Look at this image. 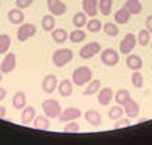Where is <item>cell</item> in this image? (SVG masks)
<instances>
[{
    "mask_svg": "<svg viewBox=\"0 0 152 145\" xmlns=\"http://www.w3.org/2000/svg\"><path fill=\"white\" fill-rule=\"evenodd\" d=\"M72 58H74V52L70 48H59L54 51V54H52V62L58 68L65 67L68 62L72 61Z\"/></svg>",
    "mask_w": 152,
    "mask_h": 145,
    "instance_id": "cell-1",
    "label": "cell"
},
{
    "mask_svg": "<svg viewBox=\"0 0 152 145\" xmlns=\"http://www.w3.org/2000/svg\"><path fill=\"white\" fill-rule=\"evenodd\" d=\"M91 78H93V71L90 67H86V65L75 68L72 72V84L80 86V87L87 84Z\"/></svg>",
    "mask_w": 152,
    "mask_h": 145,
    "instance_id": "cell-2",
    "label": "cell"
},
{
    "mask_svg": "<svg viewBox=\"0 0 152 145\" xmlns=\"http://www.w3.org/2000/svg\"><path fill=\"white\" fill-rule=\"evenodd\" d=\"M42 110L45 113L47 118H58V115L61 113V105L55 99H48V100H44L42 102Z\"/></svg>",
    "mask_w": 152,
    "mask_h": 145,
    "instance_id": "cell-3",
    "label": "cell"
},
{
    "mask_svg": "<svg viewBox=\"0 0 152 145\" xmlns=\"http://www.w3.org/2000/svg\"><path fill=\"white\" fill-rule=\"evenodd\" d=\"M100 60L102 62L107 65V67H115L119 64V61H120V55H119V52H117L116 49L113 48H106L103 51H100Z\"/></svg>",
    "mask_w": 152,
    "mask_h": 145,
    "instance_id": "cell-4",
    "label": "cell"
},
{
    "mask_svg": "<svg viewBox=\"0 0 152 145\" xmlns=\"http://www.w3.org/2000/svg\"><path fill=\"white\" fill-rule=\"evenodd\" d=\"M136 36L133 35V34H126V35L123 36V39H122V42H120V45H119V51H120V54H123V55H128L130 54L133 48L136 47Z\"/></svg>",
    "mask_w": 152,
    "mask_h": 145,
    "instance_id": "cell-5",
    "label": "cell"
},
{
    "mask_svg": "<svg viewBox=\"0 0 152 145\" xmlns=\"http://www.w3.org/2000/svg\"><path fill=\"white\" fill-rule=\"evenodd\" d=\"M100 51H102V45L94 41V42H90V44H86L80 49V57L83 60H90V58H93L94 55L100 54Z\"/></svg>",
    "mask_w": 152,
    "mask_h": 145,
    "instance_id": "cell-6",
    "label": "cell"
},
{
    "mask_svg": "<svg viewBox=\"0 0 152 145\" xmlns=\"http://www.w3.org/2000/svg\"><path fill=\"white\" fill-rule=\"evenodd\" d=\"M35 34H36V26L34 23H20L19 29H18V39L20 42H25L29 38L35 36Z\"/></svg>",
    "mask_w": 152,
    "mask_h": 145,
    "instance_id": "cell-7",
    "label": "cell"
},
{
    "mask_svg": "<svg viewBox=\"0 0 152 145\" xmlns=\"http://www.w3.org/2000/svg\"><path fill=\"white\" fill-rule=\"evenodd\" d=\"M16 68V54L13 52H6L4 58L0 64V72L1 74H7V72H12Z\"/></svg>",
    "mask_w": 152,
    "mask_h": 145,
    "instance_id": "cell-8",
    "label": "cell"
},
{
    "mask_svg": "<svg viewBox=\"0 0 152 145\" xmlns=\"http://www.w3.org/2000/svg\"><path fill=\"white\" fill-rule=\"evenodd\" d=\"M47 4L52 16H62L67 12V4L61 0H47Z\"/></svg>",
    "mask_w": 152,
    "mask_h": 145,
    "instance_id": "cell-9",
    "label": "cell"
},
{
    "mask_svg": "<svg viewBox=\"0 0 152 145\" xmlns=\"http://www.w3.org/2000/svg\"><path fill=\"white\" fill-rule=\"evenodd\" d=\"M80 116H81V110L78 108H67L61 110V113L58 115V119L61 122H71L78 119Z\"/></svg>",
    "mask_w": 152,
    "mask_h": 145,
    "instance_id": "cell-10",
    "label": "cell"
},
{
    "mask_svg": "<svg viewBox=\"0 0 152 145\" xmlns=\"http://www.w3.org/2000/svg\"><path fill=\"white\" fill-rule=\"evenodd\" d=\"M57 86H58V78L54 74H48V75L44 77V80H42V90L45 93H48V94L54 93Z\"/></svg>",
    "mask_w": 152,
    "mask_h": 145,
    "instance_id": "cell-11",
    "label": "cell"
},
{
    "mask_svg": "<svg viewBox=\"0 0 152 145\" xmlns=\"http://www.w3.org/2000/svg\"><path fill=\"white\" fill-rule=\"evenodd\" d=\"M123 106H125V108H123V112H125V115H128L129 119L138 118V115H139V105H138V102H135V100L130 97Z\"/></svg>",
    "mask_w": 152,
    "mask_h": 145,
    "instance_id": "cell-12",
    "label": "cell"
},
{
    "mask_svg": "<svg viewBox=\"0 0 152 145\" xmlns=\"http://www.w3.org/2000/svg\"><path fill=\"white\" fill-rule=\"evenodd\" d=\"M84 118H86V121L88 122L91 126H100L102 125V115L96 110V109H88V110H86L84 112Z\"/></svg>",
    "mask_w": 152,
    "mask_h": 145,
    "instance_id": "cell-13",
    "label": "cell"
},
{
    "mask_svg": "<svg viewBox=\"0 0 152 145\" xmlns=\"http://www.w3.org/2000/svg\"><path fill=\"white\" fill-rule=\"evenodd\" d=\"M97 4H99V0H83V12L90 18H94L99 12Z\"/></svg>",
    "mask_w": 152,
    "mask_h": 145,
    "instance_id": "cell-14",
    "label": "cell"
},
{
    "mask_svg": "<svg viewBox=\"0 0 152 145\" xmlns=\"http://www.w3.org/2000/svg\"><path fill=\"white\" fill-rule=\"evenodd\" d=\"M113 90L110 89V87H104V89H100L99 90V96H97V100H99V103L102 105V106H107L110 102H112V99H113Z\"/></svg>",
    "mask_w": 152,
    "mask_h": 145,
    "instance_id": "cell-15",
    "label": "cell"
},
{
    "mask_svg": "<svg viewBox=\"0 0 152 145\" xmlns=\"http://www.w3.org/2000/svg\"><path fill=\"white\" fill-rule=\"evenodd\" d=\"M142 65H143V61L140 58L138 54H128V58H126V67L130 68V70H133V71H138L142 68Z\"/></svg>",
    "mask_w": 152,
    "mask_h": 145,
    "instance_id": "cell-16",
    "label": "cell"
},
{
    "mask_svg": "<svg viewBox=\"0 0 152 145\" xmlns=\"http://www.w3.org/2000/svg\"><path fill=\"white\" fill-rule=\"evenodd\" d=\"M36 116V109L34 106H25L22 109V115H20V121L23 125H31L34 118Z\"/></svg>",
    "mask_w": 152,
    "mask_h": 145,
    "instance_id": "cell-17",
    "label": "cell"
},
{
    "mask_svg": "<svg viewBox=\"0 0 152 145\" xmlns=\"http://www.w3.org/2000/svg\"><path fill=\"white\" fill-rule=\"evenodd\" d=\"M123 9H126L130 15H139L142 12V3L139 0H126Z\"/></svg>",
    "mask_w": 152,
    "mask_h": 145,
    "instance_id": "cell-18",
    "label": "cell"
},
{
    "mask_svg": "<svg viewBox=\"0 0 152 145\" xmlns=\"http://www.w3.org/2000/svg\"><path fill=\"white\" fill-rule=\"evenodd\" d=\"M7 19L13 25H20V23H23L25 15L20 9H12V10H9V13H7Z\"/></svg>",
    "mask_w": 152,
    "mask_h": 145,
    "instance_id": "cell-19",
    "label": "cell"
},
{
    "mask_svg": "<svg viewBox=\"0 0 152 145\" xmlns=\"http://www.w3.org/2000/svg\"><path fill=\"white\" fill-rule=\"evenodd\" d=\"M58 92L62 97H70L72 94V81H70L68 78H64L58 86Z\"/></svg>",
    "mask_w": 152,
    "mask_h": 145,
    "instance_id": "cell-20",
    "label": "cell"
},
{
    "mask_svg": "<svg viewBox=\"0 0 152 145\" xmlns=\"http://www.w3.org/2000/svg\"><path fill=\"white\" fill-rule=\"evenodd\" d=\"M100 87H102V81L97 80V78H91L88 81V86L86 87V90L83 92V94L84 96H93L94 93H97L100 90Z\"/></svg>",
    "mask_w": 152,
    "mask_h": 145,
    "instance_id": "cell-21",
    "label": "cell"
},
{
    "mask_svg": "<svg viewBox=\"0 0 152 145\" xmlns=\"http://www.w3.org/2000/svg\"><path fill=\"white\" fill-rule=\"evenodd\" d=\"M12 105L15 109L22 110V109L26 106V94H25L23 92L15 93V96H13V99H12Z\"/></svg>",
    "mask_w": 152,
    "mask_h": 145,
    "instance_id": "cell-22",
    "label": "cell"
},
{
    "mask_svg": "<svg viewBox=\"0 0 152 145\" xmlns=\"http://www.w3.org/2000/svg\"><path fill=\"white\" fill-rule=\"evenodd\" d=\"M52 39L57 42V44H64L67 39H68V32L64 29V28H57V29H52Z\"/></svg>",
    "mask_w": 152,
    "mask_h": 145,
    "instance_id": "cell-23",
    "label": "cell"
},
{
    "mask_svg": "<svg viewBox=\"0 0 152 145\" xmlns=\"http://www.w3.org/2000/svg\"><path fill=\"white\" fill-rule=\"evenodd\" d=\"M34 126L36 129H41V131H48L49 129V118L47 116H35L34 118Z\"/></svg>",
    "mask_w": 152,
    "mask_h": 145,
    "instance_id": "cell-24",
    "label": "cell"
},
{
    "mask_svg": "<svg viewBox=\"0 0 152 145\" xmlns=\"http://www.w3.org/2000/svg\"><path fill=\"white\" fill-rule=\"evenodd\" d=\"M86 36H87V34H86L83 29L77 28L75 31H72L70 35H68V38H70L71 42H74V44H80V42H83V41L86 39Z\"/></svg>",
    "mask_w": 152,
    "mask_h": 145,
    "instance_id": "cell-25",
    "label": "cell"
},
{
    "mask_svg": "<svg viewBox=\"0 0 152 145\" xmlns=\"http://www.w3.org/2000/svg\"><path fill=\"white\" fill-rule=\"evenodd\" d=\"M129 19H130V13L126 10V9H119L115 15V21H116V23L119 25H125L129 22Z\"/></svg>",
    "mask_w": 152,
    "mask_h": 145,
    "instance_id": "cell-26",
    "label": "cell"
},
{
    "mask_svg": "<svg viewBox=\"0 0 152 145\" xmlns=\"http://www.w3.org/2000/svg\"><path fill=\"white\" fill-rule=\"evenodd\" d=\"M112 4H113V0H99V12L104 16H109L112 12Z\"/></svg>",
    "mask_w": 152,
    "mask_h": 145,
    "instance_id": "cell-27",
    "label": "cell"
},
{
    "mask_svg": "<svg viewBox=\"0 0 152 145\" xmlns=\"http://www.w3.org/2000/svg\"><path fill=\"white\" fill-rule=\"evenodd\" d=\"M72 23L75 28L83 29V26H86V23H87V15L84 12H77L72 16Z\"/></svg>",
    "mask_w": 152,
    "mask_h": 145,
    "instance_id": "cell-28",
    "label": "cell"
},
{
    "mask_svg": "<svg viewBox=\"0 0 152 145\" xmlns=\"http://www.w3.org/2000/svg\"><path fill=\"white\" fill-rule=\"evenodd\" d=\"M42 29L47 32H51L52 29H55V18L52 15H45L42 18Z\"/></svg>",
    "mask_w": 152,
    "mask_h": 145,
    "instance_id": "cell-29",
    "label": "cell"
},
{
    "mask_svg": "<svg viewBox=\"0 0 152 145\" xmlns=\"http://www.w3.org/2000/svg\"><path fill=\"white\" fill-rule=\"evenodd\" d=\"M10 44H12V41H10V36L7 34H1L0 35V55H3V54H6L9 51Z\"/></svg>",
    "mask_w": 152,
    "mask_h": 145,
    "instance_id": "cell-30",
    "label": "cell"
},
{
    "mask_svg": "<svg viewBox=\"0 0 152 145\" xmlns=\"http://www.w3.org/2000/svg\"><path fill=\"white\" fill-rule=\"evenodd\" d=\"M149 41H151V34H149L146 29L139 31V34H138V36H136V42H139L140 47H146V45H149Z\"/></svg>",
    "mask_w": 152,
    "mask_h": 145,
    "instance_id": "cell-31",
    "label": "cell"
},
{
    "mask_svg": "<svg viewBox=\"0 0 152 145\" xmlns=\"http://www.w3.org/2000/svg\"><path fill=\"white\" fill-rule=\"evenodd\" d=\"M115 99H116V103H117V105L123 106V105L128 102L129 99H130V93H129V90H126V89H122V90H119V92L116 93Z\"/></svg>",
    "mask_w": 152,
    "mask_h": 145,
    "instance_id": "cell-32",
    "label": "cell"
},
{
    "mask_svg": "<svg viewBox=\"0 0 152 145\" xmlns=\"http://www.w3.org/2000/svg\"><path fill=\"white\" fill-rule=\"evenodd\" d=\"M123 115H125V112H123V108H122L120 105L113 106V108L109 110V118H110L112 121H119Z\"/></svg>",
    "mask_w": 152,
    "mask_h": 145,
    "instance_id": "cell-33",
    "label": "cell"
},
{
    "mask_svg": "<svg viewBox=\"0 0 152 145\" xmlns=\"http://www.w3.org/2000/svg\"><path fill=\"white\" fill-rule=\"evenodd\" d=\"M86 26H87V31L88 32H93V34H96V32H99L100 29H102V22L99 21V19H96V18H91V21H87V23H86Z\"/></svg>",
    "mask_w": 152,
    "mask_h": 145,
    "instance_id": "cell-34",
    "label": "cell"
},
{
    "mask_svg": "<svg viewBox=\"0 0 152 145\" xmlns=\"http://www.w3.org/2000/svg\"><path fill=\"white\" fill-rule=\"evenodd\" d=\"M103 29H104V34L109 36H117L119 35V28L116 26V23H113V22H107L104 23V26H102Z\"/></svg>",
    "mask_w": 152,
    "mask_h": 145,
    "instance_id": "cell-35",
    "label": "cell"
},
{
    "mask_svg": "<svg viewBox=\"0 0 152 145\" xmlns=\"http://www.w3.org/2000/svg\"><path fill=\"white\" fill-rule=\"evenodd\" d=\"M68 125L64 126V132L65 133H78L80 132V123L77 122L71 121V122H67Z\"/></svg>",
    "mask_w": 152,
    "mask_h": 145,
    "instance_id": "cell-36",
    "label": "cell"
},
{
    "mask_svg": "<svg viewBox=\"0 0 152 145\" xmlns=\"http://www.w3.org/2000/svg\"><path fill=\"white\" fill-rule=\"evenodd\" d=\"M130 78H132V84L135 86L136 89H140L143 86V77H142V74L139 72V70L138 71H133Z\"/></svg>",
    "mask_w": 152,
    "mask_h": 145,
    "instance_id": "cell-37",
    "label": "cell"
},
{
    "mask_svg": "<svg viewBox=\"0 0 152 145\" xmlns=\"http://www.w3.org/2000/svg\"><path fill=\"white\" fill-rule=\"evenodd\" d=\"M16 7L18 9H28L29 6H32L34 0H16Z\"/></svg>",
    "mask_w": 152,
    "mask_h": 145,
    "instance_id": "cell-38",
    "label": "cell"
},
{
    "mask_svg": "<svg viewBox=\"0 0 152 145\" xmlns=\"http://www.w3.org/2000/svg\"><path fill=\"white\" fill-rule=\"evenodd\" d=\"M130 125V119H119V121L116 122V125H115V129H120V128H126V126H129Z\"/></svg>",
    "mask_w": 152,
    "mask_h": 145,
    "instance_id": "cell-39",
    "label": "cell"
},
{
    "mask_svg": "<svg viewBox=\"0 0 152 145\" xmlns=\"http://www.w3.org/2000/svg\"><path fill=\"white\" fill-rule=\"evenodd\" d=\"M145 25H146V31L152 34V16H148L146 21H145Z\"/></svg>",
    "mask_w": 152,
    "mask_h": 145,
    "instance_id": "cell-40",
    "label": "cell"
},
{
    "mask_svg": "<svg viewBox=\"0 0 152 145\" xmlns=\"http://www.w3.org/2000/svg\"><path fill=\"white\" fill-rule=\"evenodd\" d=\"M6 94H7V92H6V89H3V87H0V102L6 97Z\"/></svg>",
    "mask_w": 152,
    "mask_h": 145,
    "instance_id": "cell-41",
    "label": "cell"
},
{
    "mask_svg": "<svg viewBox=\"0 0 152 145\" xmlns=\"http://www.w3.org/2000/svg\"><path fill=\"white\" fill-rule=\"evenodd\" d=\"M6 118V108L4 106H0V119Z\"/></svg>",
    "mask_w": 152,
    "mask_h": 145,
    "instance_id": "cell-42",
    "label": "cell"
},
{
    "mask_svg": "<svg viewBox=\"0 0 152 145\" xmlns=\"http://www.w3.org/2000/svg\"><path fill=\"white\" fill-rule=\"evenodd\" d=\"M1 80H3V74L0 72V83H1Z\"/></svg>",
    "mask_w": 152,
    "mask_h": 145,
    "instance_id": "cell-43",
    "label": "cell"
},
{
    "mask_svg": "<svg viewBox=\"0 0 152 145\" xmlns=\"http://www.w3.org/2000/svg\"><path fill=\"white\" fill-rule=\"evenodd\" d=\"M0 4H1V0H0Z\"/></svg>",
    "mask_w": 152,
    "mask_h": 145,
    "instance_id": "cell-44",
    "label": "cell"
},
{
    "mask_svg": "<svg viewBox=\"0 0 152 145\" xmlns=\"http://www.w3.org/2000/svg\"><path fill=\"white\" fill-rule=\"evenodd\" d=\"M151 48H152V44H151Z\"/></svg>",
    "mask_w": 152,
    "mask_h": 145,
    "instance_id": "cell-45",
    "label": "cell"
},
{
    "mask_svg": "<svg viewBox=\"0 0 152 145\" xmlns=\"http://www.w3.org/2000/svg\"><path fill=\"white\" fill-rule=\"evenodd\" d=\"M151 70H152V67H151Z\"/></svg>",
    "mask_w": 152,
    "mask_h": 145,
    "instance_id": "cell-46",
    "label": "cell"
}]
</instances>
